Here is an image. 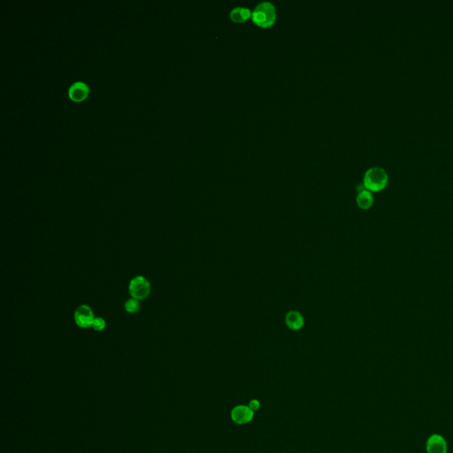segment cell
<instances>
[{
    "label": "cell",
    "mask_w": 453,
    "mask_h": 453,
    "mask_svg": "<svg viewBox=\"0 0 453 453\" xmlns=\"http://www.w3.org/2000/svg\"><path fill=\"white\" fill-rule=\"evenodd\" d=\"M90 88L86 83L82 81H78L73 83L68 89V96L72 100L75 102H81L88 97Z\"/></svg>",
    "instance_id": "obj_7"
},
{
    "label": "cell",
    "mask_w": 453,
    "mask_h": 453,
    "mask_svg": "<svg viewBox=\"0 0 453 453\" xmlns=\"http://www.w3.org/2000/svg\"><path fill=\"white\" fill-rule=\"evenodd\" d=\"M74 318L77 326L82 329H90L92 326L95 316L94 312L89 306L82 305L75 310Z\"/></svg>",
    "instance_id": "obj_4"
},
{
    "label": "cell",
    "mask_w": 453,
    "mask_h": 453,
    "mask_svg": "<svg viewBox=\"0 0 453 453\" xmlns=\"http://www.w3.org/2000/svg\"><path fill=\"white\" fill-rule=\"evenodd\" d=\"M252 12L249 8H235L230 12V19L233 23H245L247 20L251 18Z\"/></svg>",
    "instance_id": "obj_10"
},
{
    "label": "cell",
    "mask_w": 453,
    "mask_h": 453,
    "mask_svg": "<svg viewBox=\"0 0 453 453\" xmlns=\"http://www.w3.org/2000/svg\"><path fill=\"white\" fill-rule=\"evenodd\" d=\"M285 323L289 330H300L305 325V318L298 311H289L285 316Z\"/></svg>",
    "instance_id": "obj_8"
},
{
    "label": "cell",
    "mask_w": 453,
    "mask_h": 453,
    "mask_svg": "<svg viewBox=\"0 0 453 453\" xmlns=\"http://www.w3.org/2000/svg\"><path fill=\"white\" fill-rule=\"evenodd\" d=\"M254 411L246 405H237L231 411V419L235 423L244 425L251 421L254 418Z\"/></svg>",
    "instance_id": "obj_5"
},
{
    "label": "cell",
    "mask_w": 453,
    "mask_h": 453,
    "mask_svg": "<svg viewBox=\"0 0 453 453\" xmlns=\"http://www.w3.org/2000/svg\"><path fill=\"white\" fill-rule=\"evenodd\" d=\"M252 22L263 29L273 26L276 21V10L272 3L264 1L255 8L251 15Z\"/></svg>",
    "instance_id": "obj_1"
},
{
    "label": "cell",
    "mask_w": 453,
    "mask_h": 453,
    "mask_svg": "<svg viewBox=\"0 0 453 453\" xmlns=\"http://www.w3.org/2000/svg\"><path fill=\"white\" fill-rule=\"evenodd\" d=\"M356 202L360 209L368 210L370 209L374 205L375 199H374V196L371 191H368L367 189H363L359 191L357 199H356Z\"/></svg>",
    "instance_id": "obj_9"
},
{
    "label": "cell",
    "mask_w": 453,
    "mask_h": 453,
    "mask_svg": "<svg viewBox=\"0 0 453 453\" xmlns=\"http://www.w3.org/2000/svg\"><path fill=\"white\" fill-rule=\"evenodd\" d=\"M105 327H106V322H105V319H103L102 317H97V318L94 319L91 328L97 332H102L105 330Z\"/></svg>",
    "instance_id": "obj_12"
},
{
    "label": "cell",
    "mask_w": 453,
    "mask_h": 453,
    "mask_svg": "<svg viewBox=\"0 0 453 453\" xmlns=\"http://www.w3.org/2000/svg\"><path fill=\"white\" fill-rule=\"evenodd\" d=\"M124 308H125V311L128 314H131V315L136 314L140 310L139 300L135 299L133 297L127 299L124 304Z\"/></svg>",
    "instance_id": "obj_11"
},
{
    "label": "cell",
    "mask_w": 453,
    "mask_h": 453,
    "mask_svg": "<svg viewBox=\"0 0 453 453\" xmlns=\"http://www.w3.org/2000/svg\"><path fill=\"white\" fill-rule=\"evenodd\" d=\"M389 182V176L381 167H373L367 170L364 176L363 185L368 191H381L385 189Z\"/></svg>",
    "instance_id": "obj_2"
},
{
    "label": "cell",
    "mask_w": 453,
    "mask_h": 453,
    "mask_svg": "<svg viewBox=\"0 0 453 453\" xmlns=\"http://www.w3.org/2000/svg\"><path fill=\"white\" fill-rule=\"evenodd\" d=\"M250 408L252 410V411H258V409L260 408V402L259 401L257 400V399H252V400L250 401V403H249V405H248Z\"/></svg>",
    "instance_id": "obj_13"
},
{
    "label": "cell",
    "mask_w": 453,
    "mask_h": 453,
    "mask_svg": "<svg viewBox=\"0 0 453 453\" xmlns=\"http://www.w3.org/2000/svg\"><path fill=\"white\" fill-rule=\"evenodd\" d=\"M128 291L132 297L135 299L139 300V301L145 299L150 296V281L142 275L135 276L129 282Z\"/></svg>",
    "instance_id": "obj_3"
},
{
    "label": "cell",
    "mask_w": 453,
    "mask_h": 453,
    "mask_svg": "<svg viewBox=\"0 0 453 453\" xmlns=\"http://www.w3.org/2000/svg\"><path fill=\"white\" fill-rule=\"evenodd\" d=\"M427 453H447V442L442 435L434 434L427 439L426 443Z\"/></svg>",
    "instance_id": "obj_6"
}]
</instances>
